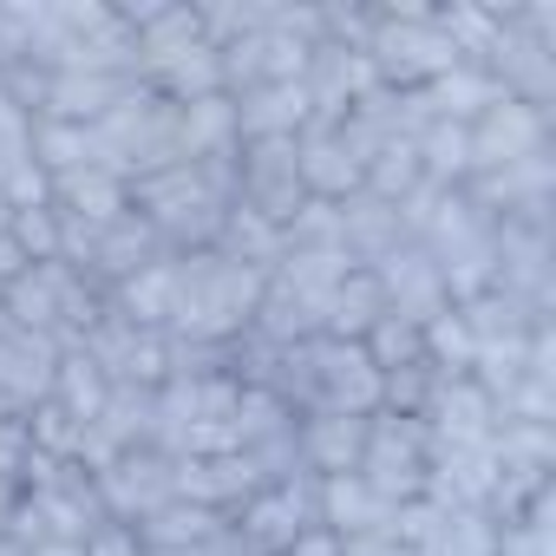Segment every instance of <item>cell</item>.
I'll use <instances>...</instances> for the list:
<instances>
[{
  "label": "cell",
  "instance_id": "obj_1",
  "mask_svg": "<svg viewBox=\"0 0 556 556\" xmlns=\"http://www.w3.org/2000/svg\"><path fill=\"white\" fill-rule=\"evenodd\" d=\"M262 289H268L262 268H242V262H229V255H216V249L170 255V315H164V341L223 348V341L249 334Z\"/></svg>",
  "mask_w": 556,
  "mask_h": 556
},
{
  "label": "cell",
  "instance_id": "obj_2",
  "mask_svg": "<svg viewBox=\"0 0 556 556\" xmlns=\"http://www.w3.org/2000/svg\"><path fill=\"white\" fill-rule=\"evenodd\" d=\"M361 53H367L374 79L393 86V92H419V86H432L439 73L458 66L452 40L432 27V8H374V27H367Z\"/></svg>",
  "mask_w": 556,
  "mask_h": 556
},
{
  "label": "cell",
  "instance_id": "obj_3",
  "mask_svg": "<svg viewBox=\"0 0 556 556\" xmlns=\"http://www.w3.org/2000/svg\"><path fill=\"white\" fill-rule=\"evenodd\" d=\"M125 190H131V210L164 236V249H170V255L210 249V242H216V229H223V210H229V203H216V197H210V184H203V170H197V164H170V170L131 177Z\"/></svg>",
  "mask_w": 556,
  "mask_h": 556
},
{
  "label": "cell",
  "instance_id": "obj_4",
  "mask_svg": "<svg viewBox=\"0 0 556 556\" xmlns=\"http://www.w3.org/2000/svg\"><path fill=\"white\" fill-rule=\"evenodd\" d=\"M426 471H432V432H426V419L367 413L361 484H367L380 504H413V497H426Z\"/></svg>",
  "mask_w": 556,
  "mask_h": 556
},
{
  "label": "cell",
  "instance_id": "obj_5",
  "mask_svg": "<svg viewBox=\"0 0 556 556\" xmlns=\"http://www.w3.org/2000/svg\"><path fill=\"white\" fill-rule=\"evenodd\" d=\"M229 523H236V536H242L255 556H282L308 523H321V478H315V471H295V478H282V484H262L249 504L229 510Z\"/></svg>",
  "mask_w": 556,
  "mask_h": 556
},
{
  "label": "cell",
  "instance_id": "obj_6",
  "mask_svg": "<svg viewBox=\"0 0 556 556\" xmlns=\"http://www.w3.org/2000/svg\"><path fill=\"white\" fill-rule=\"evenodd\" d=\"M236 203L268 216L282 229L308 190H302V164H295V138H255V144H236Z\"/></svg>",
  "mask_w": 556,
  "mask_h": 556
},
{
  "label": "cell",
  "instance_id": "obj_7",
  "mask_svg": "<svg viewBox=\"0 0 556 556\" xmlns=\"http://www.w3.org/2000/svg\"><path fill=\"white\" fill-rule=\"evenodd\" d=\"M478 66L491 73V86H497L504 99L536 105V112H549V105H556V40L523 34L504 8H497V40H491V53H484Z\"/></svg>",
  "mask_w": 556,
  "mask_h": 556
},
{
  "label": "cell",
  "instance_id": "obj_8",
  "mask_svg": "<svg viewBox=\"0 0 556 556\" xmlns=\"http://www.w3.org/2000/svg\"><path fill=\"white\" fill-rule=\"evenodd\" d=\"M465 151H471V177L504 170V164H523V157H543V151H556V144H549V112L517 105V99L497 92V99L465 125Z\"/></svg>",
  "mask_w": 556,
  "mask_h": 556
},
{
  "label": "cell",
  "instance_id": "obj_9",
  "mask_svg": "<svg viewBox=\"0 0 556 556\" xmlns=\"http://www.w3.org/2000/svg\"><path fill=\"white\" fill-rule=\"evenodd\" d=\"M308 387H315V406L308 413H380V374L374 361L361 354V341H308Z\"/></svg>",
  "mask_w": 556,
  "mask_h": 556
},
{
  "label": "cell",
  "instance_id": "obj_10",
  "mask_svg": "<svg viewBox=\"0 0 556 556\" xmlns=\"http://www.w3.org/2000/svg\"><path fill=\"white\" fill-rule=\"evenodd\" d=\"M92 484H99V504L112 523H144L157 504L177 497V465L164 452L138 445V452H118L105 471H92Z\"/></svg>",
  "mask_w": 556,
  "mask_h": 556
},
{
  "label": "cell",
  "instance_id": "obj_11",
  "mask_svg": "<svg viewBox=\"0 0 556 556\" xmlns=\"http://www.w3.org/2000/svg\"><path fill=\"white\" fill-rule=\"evenodd\" d=\"M374 282H380V295H387V315H400V321H413V328H426L432 315L452 308L439 268H432V255H426L419 242H400L387 262H374Z\"/></svg>",
  "mask_w": 556,
  "mask_h": 556
},
{
  "label": "cell",
  "instance_id": "obj_12",
  "mask_svg": "<svg viewBox=\"0 0 556 556\" xmlns=\"http://www.w3.org/2000/svg\"><path fill=\"white\" fill-rule=\"evenodd\" d=\"M302 86H308L315 125H341V118H348V105H354L361 92H374L380 79H374V66H367V53H361V47H334V40H321V47L308 53Z\"/></svg>",
  "mask_w": 556,
  "mask_h": 556
},
{
  "label": "cell",
  "instance_id": "obj_13",
  "mask_svg": "<svg viewBox=\"0 0 556 556\" xmlns=\"http://www.w3.org/2000/svg\"><path fill=\"white\" fill-rule=\"evenodd\" d=\"M177 465V497L184 504H203V510H236V504H249L268 478L255 471V458L249 452H216V458H170Z\"/></svg>",
  "mask_w": 556,
  "mask_h": 556
},
{
  "label": "cell",
  "instance_id": "obj_14",
  "mask_svg": "<svg viewBox=\"0 0 556 556\" xmlns=\"http://www.w3.org/2000/svg\"><path fill=\"white\" fill-rule=\"evenodd\" d=\"M419 419H426L432 445H491V432H497V406H491V393L471 374L465 380H439Z\"/></svg>",
  "mask_w": 556,
  "mask_h": 556
},
{
  "label": "cell",
  "instance_id": "obj_15",
  "mask_svg": "<svg viewBox=\"0 0 556 556\" xmlns=\"http://www.w3.org/2000/svg\"><path fill=\"white\" fill-rule=\"evenodd\" d=\"M458 190H465L484 216H517V210L556 203V151L523 157V164H504V170H484V177H465Z\"/></svg>",
  "mask_w": 556,
  "mask_h": 556
},
{
  "label": "cell",
  "instance_id": "obj_16",
  "mask_svg": "<svg viewBox=\"0 0 556 556\" xmlns=\"http://www.w3.org/2000/svg\"><path fill=\"white\" fill-rule=\"evenodd\" d=\"M151 262H170V249H164V236H157L138 210H125L118 223H105V229H99V249H92V268H86V275L112 295L118 282H131V275H138V268H151Z\"/></svg>",
  "mask_w": 556,
  "mask_h": 556
},
{
  "label": "cell",
  "instance_id": "obj_17",
  "mask_svg": "<svg viewBox=\"0 0 556 556\" xmlns=\"http://www.w3.org/2000/svg\"><path fill=\"white\" fill-rule=\"evenodd\" d=\"M53 367H60V348L47 334H21V328L0 334V400L21 419L53 393Z\"/></svg>",
  "mask_w": 556,
  "mask_h": 556
},
{
  "label": "cell",
  "instance_id": "obj_18",
  "mask_svg": "<svg viewBox=\"0 0 556 556\" xmlns=\"http://www.w3.org/2000/svg\"><path fill=\"white\" fill-rule=\"evenodd\" d=\"M295 445H302V471H315V478L361 471L367 419H354V413H302L295 419Z\"/></svg>",
  "mask_w": 556,
  "mask_h": 556
},
{
  "label": "cell",
  "instance_id": "obj_19",
  "mask_svg": "<svg viewBox=\"0 0 556 556\" xmlns=\"http://www.w3.org/2000/svg\"><path fill=\"white\" fill-rule=\"evenodd\" d=\"M229 105H236V138L242 144H255V138H302V125L315 118L302 79L295 86H255V92H242Z\"/></svg>",
  "mask_w": 556,
  "mask_h": 556
},
{
  "label": "cell",
  "instance_id": "obj_20",
  "mask_svg": "<svg viewBox=\"0 0 556 556\" xmlns=\"http://www.w3.org/2000/svg\"><path fill=\"white\" fill-rule=\"evenodd\" d=\"M295 164H302V190L308 197H321V203H348L354 190H361V164L341 151V138H334V125H302V138H295Z\"/></svg>",
  "mask_w": 556,
  "mask_h": 556
},
{
  "label": "cell",
  "instance_id": "obj_21",
  "mask_svg": "<svg viewBox=\"0 0 556 556\" xmlns=\"http://www.w3.org/2000/svg\"><path fill=\"white\" fill-rule=\"evenodd\" d=\"M400 242H406V229H400V210H393V203H380V197H367V190H354V197L341 203V249H348L354 268L387 262Z\"/></svg>",
  "mask_w": 556,
  "mask_h": 556
},
{
  "label": "cell",
  "instance_id": "obj_22",
  "mask_svg": "<svg viewBox=\"0 0 556 556\" xmlns=\"http://www.w3.org/2000/svg\"><path fill=\"white\" fill-rule=\"evenodd\" d=\"M53 210H60V216H79V223H92V229H105V223H118V216L131 210V190H125V177H112V170H99V164H79V170L53 177Z\"/></svg>",
  "mask_w": 556,
  "mask_h": 556
},
{
  "label": "cell",
  "instance_id": "obj_23",
  "mask_svg": "<svg viewBox=\"0 0 556 556\" xmlns=\"http://www.w3.org/2000/svg\"><path fill=\"white\" fill-rule=\"evenodd\" d=\"M138 79H112V73H53L47 86V112L40 118H60V125H99Z\"/></svg>",
  "mask_w": 556,
  "mask_h": 556
},
{
  "label": "cell",
  "instance_id": "obj_24",
  "mask_svg": "<svg viewBox=\"0 0 556 556\" xmlns=\"http://www.w3.org/2000/svg\"><path fill=\"white\" fill-rule=\"evenodd\" d=\"M354 275V262H348V249H282V262H275V275L268 282H282L289 295H302L315 315H321V302Z\"/></svg>",
  "mask_w": 556,
  "mask_h": 556
},
{
  "label": "cell",
  "instance_id": "obj_25",
  "mask_svg": "<svg viewBox=\"0 0 556 556\" xmlns=\"http://www.w3.org/2000/svg\"><path fill=\"white\" fill-rule=\"evenodd\" d=\"M242 138H236V105L216 92V99H197V105H177V157L184 164H203V157H229Z\"/></svg>",
  "mask_w": 556,
  "mask_h": 556
},
{
  "label": "cell",
  "instance_id": "obj_26",
  "mask_svg": "<svg viewBox=\"0 0 556 556\" xmlns=\"http://www.w3.org/2000/svg\"><path fill=\"white\" fill-rule=\"evenodd\" d=\"M387 315V295L374 282V268H354L348 282L321 302V341H367V328Z\"/></svg>",
  "mask_w": 556,
  "mask_h": 556
},
{
  "label": "cell",
  "instance_id": "obj_27",
  "mask_svg": "<svg viewBox=\"0 0 556 556\" xmlns=\"http://www.w3.org/2000/svg\"><path fill=\"white\" fill-rule=\"evenodd\" d=\"M321 523L334 536H361V530H387L393 523V504H380L361 471H341V478H321Z\"/></svg>",
  "mask_w": 556,
  "mask_h": 556
},
{
  "label": "cell",
  "instance_id": "obj_28",
  "mask_svg": "<svg viewBox=\"0 0 556 556\" xmlns=\"http://www.w3.org/2000/svg\"><path fill=\"white\" fill-rule=\"evenodd\" d=\"M223 523H229L223 510H203V504L170 497V504H157V510H151L144 523H131V530H138V543H144V549H203Z\"/></svg>",
  "mask_w": 556,
  "mask_h": 556
},
{
  "label": "cell",
  "instance_id": "obj_29",
  "mask_svg": "<svg viewBox=\"0 0 556 556\" xmlns=\"http://www.w3.org/2000/svg\"><path fill=\"white\" fill-rule=\"evenodd\" d=\"M210 249L229 255V262H242V268L275 275V262H282V229H275L268 216H255V210H242V203H229V210H223V229H216Z\"/></svg>",
  "mask_w": 556,
  "mask_h": 556
},
{
  "label": "cell",
  "instance_id": "obj_30",
  "mask_svg": "<svg viewBox=\"0 0 556 556\" xmlns=\"http://www.w3.org/2000/svg\"><path fill=\"white\" fill-rule=\"evenodd\" d=\"M249 334H255V341H268V348H302V341H315V334H321V315H315L302 295H289L282 282H268V289H262V302H255Z\"/></svg>",
  "mask_w": 556,
  "mask_h": 556
},
{
  "label": "cell",
  "instance_id": "obj_31",
  "mask_svg": "<svg viewBox=\"0 0 556 556\" xmlns=\"http://www.w3.org/2000/svg\"><path fill=\"white\" fill-rule=\"evenodd\" d=\"M0 308H8V321L21 328V334H60V295H53V275H47V262H34V268H21L8 289H0Z\"/></svg>",
  "mask_w": 556,
  "mask_h": 556
},
{
  "label": "cell",
  "instance_id": "obj_32",
  "mask_svg": "<svg viewBox=\"0 0 556 556\" xmlns=\"http://www.w3.org/2000/svg\"><path fill=\"white\" fill-rule=\"evenodd\" d=\"M426 99H432V112L439 118H452V125H471L491 99H497V86H491V73L484 66H471V60H458L452 73H439L432 86H426Z\"/></svg>",
  "mask_w": 556,
  "mask_h": 556
},
{
  "label": "cell",
  "instance_id": "obj_33",
  "mask_svg": "<svg viewBox=\"0 0 556 556\" xmlns=\"http://www.w3.org/2000/svg\"><path fill=\"white\" fill-rule=\"evenodd\" d=\"M105 393H112V380L86 361V354H60V367H53V406L66 413V419H79V426H92L99 419V406H105Z\"/></svg>",
  "mask_w": 556,
  "mask_h": 556
},
{
  "label": "cell",
  "instance_id": "obj_34",
  "mask_svg": "<svg viewBox=\"0 0 556 556\" xmlns=\"http://www.w3.org/2000/svg\"><path fill=\"white\" fill-rule=\"evenodd\" d=\"M112 315H125L131 328H157L164 334V315H170V262H151L138 268L131 282L112 289Z\"/></svg>",
  "mask_w": 556,
  "mask_h": 556
},
{
  "label": "cell",
  "instance_id": "obj_35",
  "mask_svg": "<svg viewBox=\"0 0 556 556\" xmlns=\"http://www.w3.org/2000/svg\"><path fill=\"white\" fill-rule=\"evenodd\" d=\"M413 151H419V170H426V184H439V190H458V184L471 177V151H465V125H452V118H439V125H426V131L413 138Z\"/></svg>",
  "mask_w": 556,
  "mask_h": 556
},
{
  "label": "cell",
  "instance_id": "obj_36",
  "mask_svg": "<svg viewBox=\"0 0 556 556\" xmlns=\"http://www.w3.org/2000/svg\"><path fill=\"white\" fill-rule=\"evenodd\" d=\"M419 184H426V170H419L413 138H393V144L361 170V190H367V197H380V203H400V197H413Z\"/></svg>",
  "mask_w": 556,
  "mask_h": 556
},
{
  "label": "cell",
  "instance_id": "obj_37",
  "mask_svg": "<svg viewBox=\"0 0 556 556\" xmlns=\"http://www.w3.org/2000/svg\"><path fill=\"white\" fill-rule=\"evenodd\" d=\"M419 341H426V367H432L439 380H465V374H471V361H478V348H471V334H465L458 308L432 315V321L419 328Z\"/></svg>",
  "mask_w": 556,
  "mask_h": 556
},
{
  "label": "cell",
  "instance_id": "obj_38",
  "mask_svg": "<svg viewBox=\"0 0 556 556\" xmlns=\"http://www.w3.org/2000/svg\"><path fill=\"white\" fill-rule=\"evenodd\" d=\"M361 354L374 361V374H400V367H426V341H419V328H413V321H400V315H380V321L367 328V341H361Z\"/></svg>",
  "mask_w": 556,
  "mask_h": 556
},
{
  "label": "cell",
  "instance_id": "obj_39",
  "mask_svg": "<svg viewBox=\"0 0 556 556\" xmlns=\"http://www.w3.org/2000/svg\"><path fill=\"white\" fill-rule=\"evenodd\" d=\"M34 164L47 177H66L79 164H92V144H86V125H60V118H40L34 125Z\"/></svg>",
  "mask_w": 556,
  "mask_h": 556
},
{
  "label": "cell",
  "instance_id": "obj_40",
  "mask_svg": "<svg viewBox=\"0 0 556 556\" xmlns=\"http://www.w3.org/2000/svg\"><path fill=\"white\" fill-rule=\"evenodd\" d=\"M21 426H27V445H34V452H47V458H60V465H79V439H86V426L66 419L53 400H40Z\"/></svg>",
  "mask_w": 556,
  "mask_h": 556
},
{
  "label": "cell",
  "instance_id": "obj_41",
  "mask_svg": "<svg viewBox=\"0 0 556 556\" xmlns=\"http://www.w3.org/2000/svg\"><path fill=\"white\" fill-rule=\"evenodd\" d=\"M432 556H497V523L491 510H445Z\"/></svg>",
  "mask_w": 556,
  "mask_h": 556
},
{
  "label": "cell",
  "instance_id": "obj_42",
  "mask_svg": "<svg viewBox=\"0 0 556 556\" xmlns=\"http://www.w3.org/2000/svg\"><path fill=\"white\" fill-rule=\"evenodd\" d=\"M8 242L21 249L27 268H34V262H60V210H53V203H40V210H14Z\"/></svg>",
  "mask_w": 556,
  "mask_h": 556
},
{
  "label": "cell",
  "instance_id": "obj_43",
  "mask_svg": "<svg viewBox=\"0 0 556 556\" xmlns=\"http://www.w3.org/2000/svg\"><path fill=\"white\" fill-rule=\"evenodd\" d=\"M549 510H556V491H549L543 504H530L517 523L497 530V556H556V523H549Z\"/></svg>",
  "mask_w": 556,
  "mask_h": 556
},
{
  "label": "cell",
  "instance_id": "obj_44",
  "mask_svg": "<svg viewBox=\"0 0 556 556\" xmlns=\"http://www.w3.org/2000/svg\"><path fill=\"white\" fill-rule=\"evenodd\" d=\"M282 249H341V203L308 197V203L282 223Z\"/></svg>",
  "mask_w": 556,
  "mask_h": 556
},
{
  "label": "cell",
  "instance_id": "obj_45",
  "mask_svg": "<svg viewBox=\"0 0 556 556\" xmlns=\"http://www.w3.org/2000/svg\"><path fill=\"white\" fill-rule=\"evenodd\" d=\"M47 86H53V73L40 66V60H14V66H0V99H14L21 112H47Z\"/></svg>",
  "mask_w": 556,
  "mask_h": 556
},
{
  "label": "cell",
  "instance_id": "obj_46",
  "mask_svg": "<svg viewBox=\"0 0 556 556\" xmlns=\"http://www.w3.org/2000/svg\"><path fill=\"white\" fill-rule=\"evenodd\" d=\"M34 125H40L34 112H21L14 99H0V177L34 157Z\"/></svg>",
  "mask_w": 556,
  "mask_h": 556
},
{
  "label": "cell",
  "instance_id": "obj_47",
  "mask_svg": "<svg viewBox=\"0 0 556 556\" xmlns=\"http://www.w3.org/2000/svg\"><path fill=\"white\" fill-rule=\"evenodd\" d=\"M0 203L8 210H40V203H53V177L27 157V164H14L8 177H0Z\"/></svg>",
  "mask_w": 556,
  "mask_h": 556
},
{
  "label": "cell",
  "instance_id": "obj_48",
  "mask_svg": "<svg viewBox=\"0 0 556 556\" xmlns=\"http://www.w3.org/2000/svg\"><path fill=\"white\" fill-rule=\"evenodd\" d=\"M86 556H144V543H138L131 523H99V530L86 536Z\"/></svg>",
  "mask_w": 556,
  "mask_h": 556
},
{
  "label": "cell",
  "instance_id": "obj_49",
  "mask_svg": "<svg viewBox=\"0 0 556 556\" xmlns=\"http://www.w3.org/2000/svg\"><path fill=\"white\" fill-rule=\"evenodd\" d=\"M282 556H341V536H334L328 523H308V530H302Z\"/></svg>",
  "mask_w": 556,
  "mask_h": 556
},
{
  "label": "cell",
  "instance_id": "obj_50",
  "mask_svg": "<svg viewBox=\"0 0 556 556\" xmlns=\"http://www.w3.org/2000/svg\"><path fill=\"white\" fill-rule=\"evenodd\" d=\"M21 268H27V262H21V249H14L8 236H0V289H8V282H14V275H21Z\"/></svg>",
  "mask_w": 556,
  "mask_h": 556
},
{
  "label": "cell",
  "instance_id": "obj_51",
  "mask_svg": "<svg viewBox=\"0 0 556 556\" xmlns=\"http://www.w3.org/2000/svg\"><path fill=\"white\" fill-rule=\"evenodd\" d=\"M34 556H86V543H40Z\"/></svg>",
  "mask_w": 556,
  "mask_h": 556
},
{
  "label": "cell",
  "instance_id": "obj_52",
  "mask_svg": "<svg viewBox=\"0 0 556 556\" xmlns=\"http://www.w3.org/2000/svg\"><path fill=\"white\" fill-rule=\"evenodd\" d=\"M144 556H203V549H144Z\"/></svg>",
  "mask_w": 556,
  "mask_h": 556
},
{
  "label": "cell",
  "instance_id": "obj_53",
  "mask_svg": "<svg viewBox=\"0 0 556 556\" xmlns=\"http://www.w3.org/2000/svg\"><path fill=\"white\" fill-rule=\"evenodd\" d=\"M8 223H14V210H8V203H0V236H8Z\"/></svg>",
  "mask_w": 556,
  "mask_h": 556
},
{
  "label": "cell",
  "instance_id": "obj_54",
  "mask_svg": "<svg viewBox=\"0 0 556 556\" xmlns=\"http://www.w3.org/2000/svg\"><path fill=\"white\" fill-rule=\"evenodd\" d=\"M0 556H27V549H14V543H8V536H0Z\"/></svg>",
  "mask_w": 556,
  "mask_h": 556
}]
</instances>
